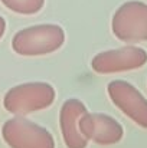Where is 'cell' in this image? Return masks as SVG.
<instances>
[{
    "label": "cell",
    "instance_id": "obj_3",
    "mask_svg": "<svg viewBox=\"0 0 147 148\" xmlns=\"http://www.w3.org/2000/svg\"><path fill=\"white\" fill-rule=\"evenodd\" d=\"M111 30L126 43L147 42V4L139 0L123 3L112 16Z\"/></svg>",
    "mask_w": 147,
    "mask_h": 148
},
{
    "label": "cell",
    "instance_id": "obj_2",
    "mask_svg": "<svg viewBox=\"0 0 147 148\" xmlns=\"http://www.w3.org/2000/svg\"><path fill=\"white\" fill-rule=\"evenodd\" d=\"M55 95V88L48 82H26L6 92L3 106L10 114L26 115L50 106Z\"/></svg>",
    "mask_w": 147,
    "mask_h": 148
},
{
    "label": "cell",
    "instance_id": "obj_5",
    "mask_svg": "<svg viewBox=\"0 0 147 148\" xmlns=\"http://www.w3.org/2000/svg\"><path fill=\"white\" fill-rule=\"evenodd\" d=\"M147 63V52L139 46H124L118 49L104 50L91 60V68L101 75L118 73L140 69Z\"/></svg>",
    "mask_w": 147,
    "mask_h": 148
},
{
    "label": "cell",
    "instance_id": "obj_4",
    "mask_svg": "<svg viewBox=\"0 0 147 148\" xmlns=\"http://www.w3.org/2000/svg\"><path fill=\"white\" fill-rule=\"evenodd\" d=\"M1 137L10 148H55L48 130L23 116L7 119L3 124Z\"/></svg>",
    "mask_w": 147,
    "mask_h": 148
},
{
    "label": "cell",
    "instance_id": "obj_8",
    "mask_svg": "<svg viewBox=\"0 0 147 148\" xmlns=\"http://www.w3.org/2000/svg\"><path fill=\"white\" fill-rule=\"evenodd\" d=\"M88 112L87 106L77 98L66 99L59 111V124L63 143L68 148H87L88 140L81 134L78 121Z\"/></svg>",
    "mask_w": 147,
    "mask_h": 148
},
{
    "label": "cell",
    "instance_id": "obj_1",
    "mask_svg": "<svg viewBox=\"0 0 147 148\" xmlns=\"http://www.w3.org/2000/svg\"><path fill=\"white\" fill-rule=\"evenodd\" d=\"M65 42V32L59 25H35L19 30L12 40L13 50L20 56H42L58 50Z\"/></svg>",
    "mask_w": 147,
    "mask_h": 148
},
{
    "label": "cell",
    "instance_id": "obj_6",
    "mask_svg": "<svg viewBox=\"0 0 147 148\" xmlns=\"http://www.w3.org/2000/svg\"><path fill=\"white\" fill-rule=\"evenodd\" d=\"M111 102L139 127L147 128V99L130 82L115 79L107 85Z\"/></svg>",
    "mask_w": 147,
    "mask_h": 148
},
{
    "label": "cell",
    "instance_id": "obj_10",
    "mask_svg": "<svg viewBox=\"0 0 147 148\" xmlns=\"http://www.w3.org/2000/svg\"><path fill=\"white\" fill-rule=\"evenodd\" d=\"M4 32H6V20H4V19L0 16V39L3 38Z\"/></svg>",
    "mask_w": 147,
    "mask_h": 148
},
{
    "label": "cell",
    "instance_id": "obj_9",
    "mask_svg": "<svg viewBox=\"0 0 147 148\" xmlns=\"http://www.w3.org/2000/svg\"><path fill=\"white\" fill-rule=\"evenodd\" d=\"M9 10L19 14H35L42 10L45 0H0Z\"/></svg>",
    "mask_w": 147,
    "mask_h": 148
},
{
    "label": "cell",
    "instance_id": "obj_7",
    "mask_svg": "<svg viewBox=\"0 0 147 148\" xmlns=\"http://www.w3.org/2000/svg\"><path fill=\"white\" fill-rule=\"evenodd\" d=\"M79 131L88 140L99 145H112L121 141L124 130L121 124L107 114L85 112L79 121Z\"/></svg>",
    "mask_w": 147,
    "mask_h": 148
}]
</instances>
